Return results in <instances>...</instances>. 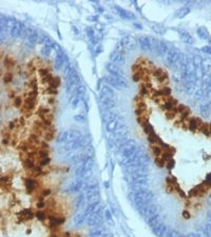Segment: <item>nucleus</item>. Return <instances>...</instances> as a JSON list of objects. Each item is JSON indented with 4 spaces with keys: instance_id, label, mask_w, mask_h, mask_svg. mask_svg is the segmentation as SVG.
<instances>
[{
    "instance_id": "obj_1",
    "label": "nucleus",
    "mask_w": 211,
    "mask_h": 237,
    "mask_svg": "<svg viewBox=\"0 0 211 237\" xmlns=\"http://www.w3.org/2000/svg\"><path fill=\"white\" fill-rule=\"evenodd\" d=\"M165 62L168 67L174 68V70L179 71L183 65V61H184V56L182 55L181 51L173 46H170V49L166 53V55L164 56Z\"/></svg>"
},
{
    "instance_id": "obj_2",
    "label": "nucleus",
    "mask_w": 211,
    "mask_h": 237,
    "mask_svg": "<svg viewBox=\"0 0 211 237\" xmlns=\"http://www.w3.org/2000/svg\"><path fill=\"white\" fill-rule=\"evenodd\" d=\"M104 81L106 83L114 87L115 89H118V90L127 89L128 87L127 81L125 80L122 77H115V76H112V75H108L104 77Z\"/></svg>"
},
{
    "instance_id": "obj_3",
    "label": "nucleus",
    "mask_w": 211,
    "mask_h": 237,
    "mask_svg": "<svg viewBox=\"0 0 211 237\" xmlns=\"http://www.w3.org/2000/svg\"><path fill=\"white\" fill-rule=\"evenodd\" d=\"M26 44L29 48H34L36 44L39 42V35H38V33L35 31L34 29H32V28H30V29H28V31H26Z\"/></svg>"
},
{
    "instance_id": "obj_4",
    "label": "nucleus",
    "mask_w": 211,
    "mask_h": 237,
    "mask_svg": "<svg viewBox=\"0 0 211 237\" xmlns=\"http://www.w3.org/2000/svg\"><path fill=\"white\" fill-rule=\"evenodd\" d=\"M118 46L122 48V50H133L136 46V41L134 40V38L130 37V36H126L122 39V41L118 43Z\"/></svg>"
},
{
    "instance_id": "obj_5",
    "label": "nucleus",
    "mask_w": 211,
    "mask_h": 237,
    "mask_svg": "<svg viewBox=\"0 0 211 237\" xmlns=\"http://www.w3.org/2000/svg\"><path fill=\"white\" fill-rule=\"evenodd\" d=\"M110 60L112 63L116 64V65H122V64L125 63V57L122 55V53L117 51V50L113 51L110 54Z\"/></svg>"
},
{
    "instance_id": "obj_6",
    "label": "nucleus",
    "mask_w": 211,
    "mask_h": 237,
    "mask_svg": "<svg viewBox=\"0 0 211 237\" xmlns=\"http://www.w3.org/2000/svg\"><path fill=\"white\" fill-rule=\"evenodd\" d=\"M106 69L109 73H110L112 76H115V77H124V73L120 69H119L118 65L112 63V62H108L106 64Z\"/></svg>"
},
{
    "instance_id": "obj_7",
    "label": "nucleus",
    "mask_w": 211,
    "mask_h": 237,
    "mask_svg": "<svg viewBox=\"0 0 211 237\" xmlns=\"http://www.w3.org/2000/svg\"><path fill=\"white\" fill-rule=\"evenodd\" d=\"M155 78L160 82V83H167L168 82V75L165 71H163L162 69H155L153 72Z\"/></svg>"
},
{
    "instance_id": "obj_8",
    "label": "nucleus",
    "mask_w": 211,
    "mask_h": 237,
    "mask_svg": "<svg viewBox=\"0 0 211 237\" xmlns=\"http://www.w3.org/2000/svg\"><path fill=\"white\" fill-rule=\"evenodd\" d=\"M203 123H204V122H203L200 118H191V119H189L188 127L190 131L195 132L196 130H201Z\"/></svg>"
},
{
    "instance_id": "obj_9",
    "label": "nucleus",
    "mask_w": 211,
    "mask_h": 237,
    "mask_svg": "<svg viewBox=\"0 0 211 237\" xmlns=\"http://www.w3.org/2000/svg\"><path fill=\"white\" fill-rule=\"evenodd\" d=\"M139 46L142 48V50H144L145 52H152L151 51V45L150 41H149V36H142L139 38Z\"/></svg>"
},
{
    "instance_id": "obj_10",
    "label": "nucleus",
    "mask_w": 211,
    "mask_h": 237,
    "mask_svg": "<svg viewBox=\"0 0 211 237\" xmlns=\"http://www.w3.org/2000/svg\"><path fill=\"white\" fill-rule=\"evenodd\" d=\"M170 49V45L166 42V41L159 40L158 42V46H157V51H156V54L159 56H165L166 53L169 51Z\"/></svg>"
},
{
    "instance_id": "obj_11",
    "label": "nucleus",
    "mask_w": 211,
    "mask_h": 237,
    "mask_svg": "<svg viewBox=\"0 0 211 237\" xmlns=\"http://www.w3.org/2000/svg\"><path fill=\"white\" fill-rule=\"evenodd\" d=\"M115 9H117L116 12L118 13V15L122 18H125V19H134V18H135V15H134L133 13H131V12L126 11V10L122 9V8H119V6H115Z\"/></svg>"
},
{
    "instance_id": "obj_12",
    "label": "nucleus",
    "mask_w": 211,
    "mask_h": 237,
    "mask_svg": "<svg viewBox=\"0 0 211 237\" xmlns=\"http://www.w3.org/2000/svg\"><path fill=\"white\" fill-rule=\"evenodd\" d=\"M99 96H102V97H106V98H109V99H114L113 91L111 90L110 87H108L107 85H104V87H101Z\"/></svg>"
},
{
    "instance_id": "obj_13",
    "label": "nucleus",
    "mask_w": 211,
    "mask_h": 237,
    "mask_svg": "<svg viewBox=\"0 0 211 237\" xmlns=\"http://www.w3.org/2000/svg\"><path fill=\"white\" fill-rule=\"evenodd\" d=\"M189 13H190V8H188V6H183V8L178 9L175 13H174V17L183 18V17H185L186 15H188Z\"/></svg>"
},
{
    "instance_id": "obj_14",
    "label": "nucleus",
    "mask_w": 211,
    "mask_h": 237,
    "mask_svg": "<svg viewBox=\"0 0 211 237\" xmlns=\"http://www.w3.org/2000/svg\"><path fill=\"white\" fill-rule=\"evenodd\" d=\"M179 37L186 43L192 44L194 42V39L192 38V36L190 34H188L187 32H184V31H179Z\"/></svg>"
},
{
    "instance_id": "obj_15",
    "label": "nucleus",
    "mask_w": 211,
    "mask_h": 237,
    "mask_svg": "<svg viewBox=\"0 0 211 237\" xmlns=\"http://www.w3.org/2000/svg\"><path fill=\"white\" fill-rule=\"evenodd\" d=\"M26 191L28 193H32V191L36 188V181L32 178H28L26 179Z\"/></svg>"
},
{
    "instance_id": "obj_16",
    "label": "nucleus",
    "mask_w": 211,
    "mask_h": 237,
    "mask_svg": "<svg viewBox=\"0 0 211 237\" xmlns=\"http://www.w3.org/2000/svg\"><path fill=\"white\" fill-rule=\"evenodd\" d=\"M22 163H23V167L26 169V170H33L35 168V165H34V160L29 157L26 156V158H23L22 160Z\"/></svg>"
},
{
    "instance_id": "obj_17",
    "label": "nucleus",
    "mask_w": 211,
    "mask_h": 237,
    "mask_svg": "<svg viewBox=\"0 0 211 237\" xmlns=\"http://www.w3.org/2000/svg\"><path fill=\"white\" fill-rule=\"evenodd\" d=\"M35 107V99H32V98H26V102H24V105H23V110L26 111H31L34 109Z\"/></svg>"
},
{
    "instance_id": "obj_18",
    "label": "nucleus",
    "mask_w": 211,
    "mask_h": 237,
    "mask_svg": "<svg viewBox=\"0 0 211 237\" xmlns=\"http://www.w3.org/2000/svg\"><path fill=\"white\" fill-rule=\"evenodd\" d=\"M99 99H100V102L104 104L106 107H114V99H109V98H106V97H102V96H99Z\"/></svg>"
},
{
    "instance_id": "obj_19",
    "label": "nucleus",
    "mask_w": 211,
    "mask_h": 237,
    "mask_svg": "<svg viewBox=\"0 0 211 237\" xmlns=\"http://www.w3.org/2000/svg\"><path fill=\"white\" fill-rule=\"evenodd\" d=\"M34 217V214H33L32 210H24V211L21 212V219H22V221H24V220H31Z\"/></svg>"
},
{
    "instance_id": "obj_20",
    "label": "nucleus",
    "mask_w": 211,
    "mask_h": 237,
    "mask_svg": "<svg viewBox=\"0 0 211 237\" xmlns=\"http://www.w3.org/2000/svg\"><path fill=\"white\" fill-rule=\"evenodd\" d=\"M151 29L153 30V31L156 33V34H159V35L164 34V33L166 32V29L164 28V26L159 25V24H155V23H154V24H152Z\"/></svg>"
},
{
    "instance_id": "obj_21",
    "label": "nucleus",
    "mask_w": 211,
    "mask_h": 237,
    "mask_svg": "<svg viewBox=\"0 0 211 237\" xmlns=\"http://www.w3.org/2000/svg\"><path fill=\"white\" fill-rule=\"evenodd\" d=\"M151 150H152V153H153L154 156L160 157L163 155V151H162V149H160V147H158V145H153L152 147H151Z\"/></svg>"
},
{
    "instance_id": "obj_22",
    "label": "nucleus",
    "mask_w": 211,
    "mask_h": 237,
    "mask_svg": "<svg viewBox=\"0 0 211 237\" xmlns=\"http://www.w3.org/2000/svg\"><path fill=\"white\" fill-rule=\"evenodd\" d=\"M143 127H144V131L146 132V134H147L148 136H149V135H152V134H155L153 127H152V125H151V124L149 123V122H147L146 124H144V125H143Z\"/></svg>"
},
{
    "instance_id": "obj_23",
    "label": "nucleus",
    "mask_w": 211,
    "mask_h": 237,
    "mask_svg": "<svg viewBox=\"0 0 211 237\" xmlns=\"http://www.w3.org/2000/svg\"><path fill=\"white\" fill-rule=\"evenodd\" d=\"M59 85H60V78H59L58 76H56V77H54V78L51 80V82H50V87L56 89V87H59Z\"/></svg>"
},
{
    "instance_id": "obj_24",
    "label": "nucleus",
    "mask_w": 211,
    "mask_h": 237,
    "mask_svg": "<svg viewBox=\"0 0 211 237\" xmlns=\"http://www.w3.org/2000/svg\"><path fill=\"white\" fill-rule=\"evenodd\" d=\"M46 139L49 141V140H52L53 139V137H54V130L53 129H51L50 127H46Z\"/></svg>"
},
{
    "instance_id": "obj_25",
    "label": "nucleus",
    "mask_w": 211,
    "mask_h": 237,
    "mask_svg": "<svg viewBox=\"0 0 211 237\" xmlns=\"http://www.w3.org/2000/svg\"><path fill=\"white\" fill-rule=\"evenodd\" d=\"M86 33H87V35H88V37H89V39L91 41L93 40V39H94V38L96 37V34H95V31H94V30L92 29V28H87V29H86Z\"/></svg>"
},
{
    "instance_id": "obj_26",
    "label": "nucleus",
    "mask_w": 211,
    "mask_h": 237,
    "mask_svg": "<svg viewBox=\"0 0 211 237\" xmlns=\"http://www.w3.org/2000/svg\"><path fill=\"white\" fill-rule=\"evenodd\" d=\"M52 49L53 48H51L50 45H46V44H44V45L41 48V54L44 56H50Z\"/></svg>"
},
{
    "instance_id": "obj_27",
    "label": "nucleus",
    "mask_w": 211,
    "mask_h": 237,
    "mask_svg": "<svg viewBox=\"0 0 211 237\" xmlns=\"http://www.w3.org/2000/svg\"><path fill=\"white\" fill-rule=\"evenodd\" d=\"M200 131L205 136H209V135H210V131H209V124L208 123H205V122H204Z\"/></svg>"
},
{
    "instance_id": "obj_28",
    "label": "nucleus",
    "mask_w": 211,
    "mask_h": 237,
    "mask_svg": "<svg viewBox=\"0 0 211 237\" xmlns=\"http://www.w3.org/2000/svg\"><path fill=\"white\" fill-rule=\"evenodd\" d=\"M159 94H160L162 96H165V97H168V96H170L171 90L169 89V87H163L162 90L159 91Z\"/></svg>"
},
{
    "instance_id": "obj_29",
    "label": "nucleus",
    "mask_w": 211,
    "mask_h": 237,
    "mask_svg": "<svg viewBox=\"0 0 211 237\" xmlns=\"http://www.w3.org/2000/svg\"><path fill=\"white\" fill-rule=\"evenodd\" d=\"M4 64H6V67H8V68H13L15 64V61H14V59H12V58L6 57V60H4Z\"/></svg>"
},
{
    "instance_id": "obj_30",
    "label": "nucleus",
    "mask_w": 211,
    "mask_h": 237,
    "mask_svg": "<svg viewBox=\"0 0 211 237\" xmlns=\"http://www.w3.org/2000/svg\"><path fill=\"white\" fill-rule=\"evenodd\" d=\"M165 161H166V160L163 158L162 156H160V157H156V158H155V163L158 165L159 168H163V167L165 165Z\"/></svg>"
},
{
    "instance_id": "obj_31",
    "label": "nucleus",
    "mask_w": 211,
    "mask_h": 237,
    "mask_svg": "<svg viewBox=\"0 0 211 237\" xmlns=\"http://www.w3.org/2000/svg\"><path fill=\"white\" fill-rule=\"evenodd\" d=\"M175 113H176V109H173V110L167 111L166 112V116H167L168 119H173L175 117Z\"/></svg>"
},
{
    "instance_id": "obj_32",
    "label": "nucleus",
    "mask_w": 211,
    "mask_h": 237,
    "mask_svg": "<svg viewBox=\"0 0 211 237\" xmlns=\"http://www.w3.org/2000/svg\"><path fill=\"white\" fill-rule=\"evenodd\" d=\"M37 154H38V157L41 159L48 158V150H39L37 152Z\"/></svg>"
},
{
    "instance_id": "obj_33",
    "label": "nucleus",
    "mask_w": 211,
    "mask_h": 237,
    "mask_svg": "<svg viewBox=\"0 0 211 237\" xmlns=\"http://www.w3.org/2000/svg\"><path fill=\"white\" fill-rule=\"evenodd\" d=\"M189 196H190V197L200 196V192H199V189H197V187H195V188H193L192 190H190V191H189Z\"/></svg>"
},
{
    "instance_id": "obj_34",
    "label": "nucleus",
    "mask_w": 211,
    "mask_h": 237,
    "mask_svg": "<svg viewBox=\"0 0 211 237\" xmlns=\"http://www.w3.org/2000/svg\"><path fill=\"white\" fill-rule=\"evenodd\" d=\"M166 165H167V168L169 169V170H172V169L174 168V165H175V161H174L173 158L169 159L167 162H166Z\"/></svg>"
},
{
    "instance_id": "obj_35",
    "label": "nucleus",
    "mask_w": 211,
    "mask_h": 237,
    "mask_svg": "<svg viewBox=\"0 0 211 237\" xmlns=\"http://www.w3.org/2000/svg\"><path fill=\"white\" fill-rule=\"evenodd\" d=\"M197 34L200 35L201 37H203V38H205V37L208 36V33L206 32V30L204 29V28H200V29L197 30Z\"/></svg>"
},
{
    "instance_id": "obj_36",
    "label": "nucleus",
    "mask_w": 211,
    "mask_h": 237,
    "mask_svg": "<svg viewBox=\"0 0 211 237\" xmlns=\"http://www.w3.org/2000/svg\"><path fill=\"white\" fill-rule=\"evenodd\" d=\"M36 217L38 218V220H44L46 218V215L44 212L42 211H38L37 213H36Z\"/></svg>"
},
{
    "instance_id": "obj_37",
    "label": "nucleus",
    "mask_w": 211,
    "mask_h": 237,
    "mask_svg": "<svg viewBox=\"0 0 211 237\" xmlns=\"http://www.w3.org/2000/svg\"><path fill=\"white\" fill-rule=\"evenodd\" d=\"M137 122L140 123L142 125H144V124H146L148 122V119L146 116H138V117H137Z\"/></svg>"
},
{
    "instance_id": "obj_38",
    "label": "nucleus",
    "mask_w": 211,
    "mask_h": 237,
    "mask_svg": "<svg viewBox=\"0 0 211 237\" xmlns=\"http://www.w3.org/2000/svg\"><path fill=\"white\" fill-rule=\"evenodd\" d=\"M142 71H143V70H142ZM142 71H140V72L134 73V75H133V80L134 81H139L140 79H142V77H143Z\"/></svg>"
},
{
    "instance_id": "obj_39",
    "label": "nucleus",
    "mask_w": 211,
    "mask_h": 237,
    "mask_svg": "<svg viewBox=\"0 0 211 237\" xmlns=\"http://www.w3.org/2000/svg\"><path fill=\"white\" fill-rule=\"evenodd\" d=\"M13 79V75H12V73H6V75H4V77H3V80H4V82H10V81Z\"/></svg>"
},
{
    "instance_id": "obj_40",
    "label": "nucleus",
    "mask_w": 211,
    "mask_h": 237,
    "mask_svg": "<svg viewBox=\"0 0 211 237\" xmlns=\"http://www.w3.org/2000/svg\"><path fill=\"white\" fill-rule=\"evenodd\" d=\"M39 74L41 75V77H46V76L50 75L48 69H40L39 70Z\"/></svg>"
},
{
    "instance_id": "obj_41",
    "label": "nucleus",
    "mask_w": 211,
    "mask_h": 237,
    "mask_svg": "<svg viewBox=\"0 0 211 237\" xmlns=\"http://www.w3.org/2000/svg\"><path fill=\"white\" fill-rule=\"evenodd\" d=\"M186 109H187V107H185L184 104H178V105L176 107V112H179V113L182 114Z\"/></svg>"
},
{
    "instance_id": "obj_42",
    "label": "nucleus",
    "mask_w": 211,
    "mask_h": 237,
    "mask_svg": "<svg viewBox=\"0 0 211 237\" xmlns=\"http://www.w3.org/2000/svg\"><path fill=\"white\" fill-rule=\"evenodd\" d=\"M49 162H50V158L48 157V158L41 159L40 162H39V165H49Z\"/></svg>"
},
{
    "instance_id": "obj_43",
    "label": "nucleus",
    "mask_w": 211,
    "mask_h": 237,
    "mask_svg": "<svg viewBox=\"0 0 211 237\" xmlns=\"http://www.w3.org/2000/svg\"><path fill=\"white\" fill-rule=\"evenodd\" d=\"M21 97H17V98L15 99V107H19L21 105Z\"/></svg>"
},
{
    "instance_id": "obj_44",
    "label": "nucleus",
    "mask_w": 211,
    "mask_h": 237,
    "mask_svg": "<svg viewBox=\"0 0 211 237\" xmlns=\"http://www.w3.org/2000/svg\"><path fill=\"white\" fill-rule=\"evenodd\" d=\"M190 213H189L188 211H184L183 212V217H184V218H185V219H189V218H190Z\"/></svg>"
},
{
    "instance_id": "obj_45",
    "label": "nucleus",
    "mask_w": 211,
    "mask_h": 237,
    "mask_svg": "<svg viewBox=\"0 0 211 237\" xmlns=\"http://www.w3.org/2000/svg\"><path fill=\"white\" fill-rule=\"evenodd\" d=\"M48 93L52 94V95H56V94H57V90H56V89H52V87H50V89H48Z\"/></svg>"
},
{
    "instance_id": "obj_46",
    "label": "nucleus",
    "mask_w": 211,
    "mask_h": 237,
    "mask_svg": "<svg viewBox=\"0 0 211 237\" xmlns=\"http://www.w3.org/2000/svg\"><path fill=\"white\" fill-rule=\"evenodd\" d=\"M206 182H208L209 185H211V173L207 174V176H206V179H205Z\"/></svg>"
},
{
    "instance_id": "obj_47",
    "label": "nucleus",
    "mask_w": 211,
    "mask_h": 237,
    "mask_svg": "<svg viewBox=\"0 0 211 237\" xmlns=\"http://www.w3.org/2000/svg\"><path fill=\"white\" fill-rule=\"evenodd\" d=\"M97 19H98V16H90V17H88L89 21H97Z\"/></svg>"
},
{
    "instance_id": "obj_48",
    "label": "nucleus",
    "mask_w": 211,
    "mask_h": 237,
    "mask_svg": "<svg viewBox=\"0 0 211 237\" xmlns=\"http://www.w3.org/2000/svg\"><path fill=\"white\" fill-rule=\"evenodd\" d=\"M203 51L206 53H211V48L210 46H205V48H203Z\"/></svg>"
},
{
    "instance_id": "obj_49",
    "label": "nucleus",
    "mask_w": 211,
    "mask_h": 237,
    "mask_svg": "<svg viewBox=\"0 0 211 237\" xmlns=\"http://www.w3.org/2000/svg\"><path fill=\"white\" fill-rule=\"evenodd\" d=\"M140 93H142V95H146V94H148V90L145 87H143L142 90H140Z\"/></svg>"
},
{
    "instance_id": "obj_50",
    "label": "nucleus",
    "mask_w": 211,
    "mask_h": 237,
    "mask_svg": "<svg viewBox=\"0 0 211 237\" xmlns=\"http://www.w3.org/2000/svg\"><path fill=\"white\" fill-rule=\"evenodd\" d=\"M50 193H51L50 190H44V191L41 193V195H42V196H48V195H50Z\"/></svg>"
},
{
    "instance_id": "obj_51",
    "label": "nucleus",
    "mask_w": 211,
    "mask_h": 237,
    "mask_svg": "<svg viewBox=\"0 0 211 237\" xmlns=\"http://www.w3.org/2000/svg\"><path fill=\"white\" fill-rule=\"evenodd\" d=\"M44 203H42V201H39V203H37V208H44Z\"/></svg>"
},
{
    "instance_id": "obj_52",
    "label": "nucleus",
    "mask_w": 211,
    "mask_h": 237,
    "mask_svg": "<svg viewBox=\"0 0 211 237\" xmlns=\"http://www.w3.org/2000/svg\"><path fill=\"white\" fill-rule=\"evenodd\" d=\"M60 237H71V235H70V233L66 232V233H64V234H61Z\"/></svg>"
},
{
    "instance_id": "obj_53",
    "label": "nucleus",
    "mask_w": 211,
    "mask_h": 237,
    "mask_svg": "<svg viewBox=\"0 0 211 237\" xmlns=\"http://www.w3.org/2000/svg\"><path fill=\"white\" fill-rule=\"evenodd\" d=\"M134 25H135V28H136V29H143V28H142V25H140V24H137V23H135Z\"/></svg>"
},
{
    "instance_id": "obj_54",
    "label": "nucleus",
    "mask_w": 211,
    "mask_h": 237,
    "mask_svg": "<svg viewBox=\"0 0 211 237\" xmlns=\"http://www.w3.org/2000/svg\"><path fill=\"white\" fill-rule=\"evenodd\" d=\"M209 131H210V135H211V123H209Z\"/></svg>"
},
{
    "instance_id": "obj_55",
    "label": "nucleus",
    "mask_w": 211,
    "mask_h": 237,
    "mask_svg": "<svg viewBox=\"0 0 211 237\" xmlns=\"http://www.w3.org/2000/svg\"><path fill=\"white\" fill-rule=\"evenodd\" d=\"M50 103H54V100H53V99H50Z\"/></svg>"
},
{
    "instance_id": "obj_56",
    "label": "nucleus",
    "mask_w": 211,
    "mask_h": 237,
    "mask_svg": "<svg viewBox=\"0 0 211 237\" xmlns=\"http://www.w3.org/2000/svg\"><path fill=\"white\" fill-rule=\"evenodd\" d=\"M74 237H80V236H79V235H75Z\"/></svg>"
}]
</instances>
